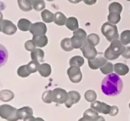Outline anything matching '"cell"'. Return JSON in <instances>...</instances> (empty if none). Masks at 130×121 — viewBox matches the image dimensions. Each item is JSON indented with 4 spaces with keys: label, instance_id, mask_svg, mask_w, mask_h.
I'll return each instance as SVG.
<instances>
[{
    "label": "cell",
    "instance_id": "obj_1",
    "mask_svg": "<svg viewBox=\"0 0 130 121\" xmlns=\"http://www.w3.org/2000/svg\"><path fill=\"white\" fill-rule=\"evenodd\" d=\"M122 88V80L115 73L108 75L102 82V92L107 96H117L121 93Z\"/></svg>",
    "mask_w": 130,
    "mask_h": 121
},
{
    "label": "cell",
    "instance_id": "obj_2",
    "mask_svg": "<svg viewBox=\"0 0 130 121\" xmlns=\"http://www.w3.org/2000/svg\"><path fill=\"white\" fill-rule=\"evenodd\" d=\"M101 31L102 34L110 42H112L115 40L119 38L118 29L116 25H114L109 22L105 23L102 26Z\"/></svg>",
    "mask_w": 130,
    "mask_h": 121
},
{
    "label": "cell",
    "instance_id": "obj_3",
    "mask_svg": "<svg viewBox=\"0 0 130 121\" xmlns=\"http://www.w3.org/2000/svg\"><path fill=\"white\" fill-rule=\"evenodd\" d=\"M0 116L8 121H17L20 120L18 109L10 105L3 104L0 106Z\"/></svg>",
    "mask_w": 130,
    "mask_h": 121
},
{
    "label": "cell",
    "instance_id": "obj_4",
    "mask_svg": "<svg viewBox=\"0 0 130 121\" xmlns=\"http://www.w3.org/2000/svg\"><path fill=\"white\" fill-rule=\"evenodd\" d=\"M71 41L74 49H80L87 41V33L83 29H78L74 31L73 36L71 38Z\"/></svg>",
    "mask_w": 130,
    "mask_h": 121
},
{
    "label": "cell",
    "instance_id": "obj_5",
    "mask_svg": "<svg viewBox=\"0 0 130 121\" xmlns=\"http://www.w3.org/2000/svg\"><path fill=\"white\" fill-rule=\"evenodd\" d=\"M53 102L57 104H64L68 99V93L62 88H56L52 91Z\"/></svg>",
    "mask_w": 130,
    "mask_h": 121
},
{
    "label": "cell",
    "instance_id": "obj_6",
    "mask_svg": "<svg viewBox=\"0 0 130 121\" xmlns=\"http://www.w3.org/2000/svg\"><path fill=\"white\" fill-rule=\"evenodd\" d=\"M80 49L83 53L84 57L88 60L94 59L98 55V52L95 48V46L90 44L87 41L82 45Z\"/></svg>",
    "mask_w": 130,
    "mask_h": 121
},
{
    "label": "cell",
    "instance_id": "obj_7",
    "mask_svg": "<svg viewBox=\"0 0 130 121\" xmlns=\"http://www.w3.org/2000/svg\"><path fill=\"white\" fill-rule=\"evenodd\" d=\"M67 75L72 83H79L82 80V73L79 67L70 66L67 71Z\"/></svg>",
    "mask_w": 130,
    "mask_h": 121
},
{
    "label": "cell",
    "instance_id": "obj_8",
    "mask_svg": "<svg viewBox=\"0 0 130 121\" xmlns=\"http://www.w3.org/2000/svg\"><path fill=\"white\" fill-rule=\"evenodd\" d=\"M17 31L16 25L9 20L3 19L1 21V32L7 35H12Z\"/></svg>",
    "mask_w": 130,
    "mask_h": 121
},
{
    "label": "cell",
    "instance_id": "obj_9",
    "mask_svg": "<svg viewBox=\"0 0 130 121\" xmlns=\"http://www.w3.org/2000/svg\"><path fill=\"white\" fill-rule=\"evenodd\" d=\"M29 32L33 36L45 35L47 32V27L42 22L35 23L31 25Z\"/></svg>",
    "mask_w": 130,
    "mask_h": 121
},
{
    "label": "cell",
    "instance_id": "obj_10",
    "mask_svg": "<svg viewBox=\"0 0 130 121\" xmlns=\"http://www.w3.org/2000/svg\"><path fill=\"white\" fill-rule=\"evenodd\" d=\"M90 107L93 109L96 110L97 112L105 114V115L109 114L111 109V106H110L109 105L107 104L104 103V102L96 101L92 102L91 104H90Z\"/></svg>",
    "mask_w": 130,
    "mask_h": 121
},
{
    "label": "cell",
    "instance_id": "obj_11",
    "mask_svg": "<svg viewBox=\"0 0 130 121\" xmlns=\"http://www.w3.org/2000/svg\"><path fill=\"white\" fill-rule=\"evenodd\" d=\"M110 50L112 53L115 55H118L120 56V55L124 53V52L126 50V47L122 43L120 40H115L111 42L109 46Z\"/></svg>",
    "mask_w": 130,
    "mask_h": 121
},
{
    "label": "cell",
    "instance_id": "obj_12",
    "mask_svg": "<svg viewBox=\"0 0 130 121\" xmlns=\"http://www.w3.org/2000/svg\"><path fill=\"white\" fill-rule=\"evenodd\" d=\"M107 59L105 56L104 57V56H100L97 58H95L93 60H89L88 64H89V66L90 69L96 70L104 66L107 62Z\"/></svg>",
    "mask_w": 130,
    "mask_h": 121
},
{
    "label": "cell",
    "instance_id": "obj_13",
    "mask_svg": "<svg viewBox=\"0 0 130 121\" xmlns=\"http://www.w3.org/2000/svg\"><path fill=\"white\" fill-rule=\"evenodd\" d=\"M81 99V94L77 91H71L68 92V99L65 102V106L68 108H70L72 105L76 104L80 101Z\"/></svg>",
    "mask_w": 130,
    "mask_h": 121
},
{
    "label": "cell",
    "instance_id": "obj_14",
    "mask_svg": "<svg viewBox=\"0 0 130 121\" xmlns=\"http://www.w3.org/2000/svg\"><path fill=\"white\" fill-rule=\"evenodd\" d=\"M114 71L116 74L120 76H124L127 75L129 71L128 66L122 63H117L114 65Z\"/></svg>",
    "mask_w": 130,
    "mask_h": 121
},
{
    "label": "cell",
    "instance_id": "obj_15",
    "mask_svg": "<svg viewBox=\"0 0 130 121\" xmlns=\"http://www.w3.org/2000/svg\"><path fill=\"white\" fill-rule=\"evenodd\" d=\"M32 40L34 41L36 46L38 47H45L47 44V42H48L47 36L45 35L33 36Z\"/></svg>",
    "mask_w": 130,
    "mask_h": 121
},
{
    "label": "cell",
    "instance_id": "obj_16",
    "mask_svg": "<svg viewBox=\"0 0 130 121\" xmlns=\"http://www.w3.org/2000/svg\"><path fill=\"white\" fill-rule=\"evenodd\" d=\"M32 114H33V111L30 107L25 106L18 109V115L20 120L24 119L29 116H32Z\"/></svg>",
    "mask_w": 130,
    "mask_h": 121
},
{
    "label": "cell",
    "instance_id": "obj_17",
    "mask_svg": "<svg viewBox=\"0 0 130 121\" xmlns=\"http://www.w3.org/2000/svg\"><path fill=\"white\" fill-rule=\"evenodd\" d=\"M38 71L40 75L43 77H47L52 73V68L51 65L48 64H42L40 65Z\"/></svg>",
    "mask_w": 130,
    "mask_h": 121
},
{
    "label": "cell",
    "instance_id": "obj_18",
    "mask_svg": "<svg viewBox=\"0 0 130 121\" xmlns=\"http://www.w3.org/2000/svg\"><path fill=\"white\" fill-rule=\"evenodd\" d=\"M31 57L32 60H37L39 62H42L44 57V52L40 49H35L31 52Z\"/></svg>",
    "mask_w": 130,
    "mask_h": 121
},
{
    "label": "cell",
    "instance_id": "obj_19",
    "mask_svg": "<svg viewBox=\"0 0 130 121\" xmlns=\"http://www.w3.org/2000/svg\"><path fill=\"white\" fill-rule=\"evenodd\" d=\"M68 18L65 16L62 12H57L55 14V18H54V23L59 26H62L66 25Z\"/></svg>",
    "mask_w": 130,
    "mask_h": 121
},
{
    "label": "cell",
    "instance_id": "obj_20",
    "mask_svg": "<svg viewBox=\"0 0 130 121\" xmlns=\"http://www.w3.org/2000/svg\"><path fill=\"white\" fill-rule=\"evenodd\" d=\"M41 17L42 20L45 23H52L54 21V18H55V14L50 12V10L47 9H44L42 12H41Z\"/></svg>",
    "mask_w": 130,
    "mask_h": 121
},
{
    "label": "cell",
    "instance_id": "obj_21",
    "mask_svg": "<svg viewBox=\"0 0 130 121\" xmlns=\"http://www.w3.org/2000/svg\"><path fill=\"white\" fill-rule=\"evenodd\" d=\"M66 26L67 28L70 31H76L79 29V23L77 18L74 17H70L68 18L66 23Z\"/></svg>",
    "mask_w": 130,
    "mask_h": 121
},
{
    "label": "cell",
    "instance_id": "obj_22",
    "mask_svg": "<svg viewBox=\"0 0 130 121\" xmlns=\"http://www.w3.org/2000/svg\"><path fill=\"white\" fill-rule=\"evenodd\" d=\"M31 22L28 19L25 18H22L20 19L18 22V27L22 31H29L31 27Z\"/></svg>",
    "mask_w": 130,
    "mask_h": 121
},
{
    "label": "cell",
    "instance_id": "obj_23",
    "mask_svg": "<svg viewBox=\"0 0 130 121\" xmlns=\"http://www.w3.org/2000/svg\"><path fill=\"white\" fill-rule=\"evenodd\" d=\"M98 116H99L98 112H97L92 108L87 109L83 113V117L90 121H94Z\"/></svg>",
    "mask_w": 130,
    "mask_h": 121
},
{
    "label": "cell",
    "instance_id": "obj_24",
    "mask_svg": "<svg viewBox=\"0 0 130 121\" xmlns=\"http://www.w3.org/2000/svg\"><path fill=\"white\" fill-rule=\"evenodd\" d=\"M14 93L10 90H2L0 99L3 102H9L14 99Z\"/></svg>",
    "mask_w": 130,
    "mask_h": 121
},
{
    "label": "cell",
    "instance_id": "obj_25",
    "mask_svg": "<svg viewBox=\"0 0 130 121\" xmlns=\"http://www.w3.org/2000/svg\"><path fill=\"white\" fill-rule=\"evenodd\" d=\"M61 47L64 51H71L74 49L71 38H64L61 42Z\"/></svg>",
    "mask_w": 130,
    "mask_h": 121
},
{
    "label": "cell",
    "instance_id": "obj_26",
    "mask_svg": "<svg viewBox=\"0 0 130 121\" xmlns=\"http://www.w3.org/2000/svg\"><path fill=\"white\" fill-rule=\"evenodd\" d=\"M39 63L40 62L37 60H32V61L29 62V64L26 65V68L29 72H30L31 74V73H35L37 71H38V69L40 65Z\"/></svg>",
    "mask_w": 130,
    "mask_h": 121
},
{
    "label": "cell",
    "instance_id": "obj_27",
    "mask_svg": "<svg viewBox=\"0 0 130 121\" xmlns=\"http://www.w3.org/2000/svg\"><path fill=\"white\" fill-rule=\"evenodd\" d=\"M69 64L71 66H77L80 67L84 64V58L80 56H75L70 60Z\"/></svg>",
    "mask_w": 130,
    "mask_h": 121
},
{
    "label": "cell",
    "instance_id": "obj_28",
    "mask_svg": "<svg viewBox=\"0 0 130 121\" xmlns=\"http://www.w3.org/2000/svg\"><path fill=\"white\" fill-rule=\"evenodd\" d=\"M18 4L20 9L24 12H29L33 9L32 5L26 0H18Z\"/></svg>",
    "mask_w": 130,
    "mask_h": 121
},
{
    "label": "cell",
    "instance_id": "obj_29",
    "mask_svg": "<svg viewBox=\"0 0 130 121\" xmlns=\"http://www.w3.org/2000/svg\"><path fill=\"white\" fill-rule=\"evenodd\" d=\"M123 7L120 3L118 2H113L111 3L109 6V13L111 12H116V13L120 14L122 11Z\"/></svg>",
    "mask_w": 130,
    "mask_h": 121
},
{
    "label": "cell",
    "instance_id": "obj_30",
    "mask_svg": "<svg viewBox=\"0 0 130 121\" xmlns=\"http://www.w3.org/2000/svg\"><path fill=\"white\" fill-rule=\"evenodd\" d=\"M120 19H121L120 14L116 13V12H111L107 16L108 22L114 24V25L118 23L120 21Z\"/></svg>",
    "mask_w": 130,
    "mask_h": 121
},
{
    "label": "cell",
    "instance_id": "obj_31",
    "mask_svg": "<svg viewBox=\"0 0 130 121\" xmlns=\"http://www.w3.org/2000/svg\"><path fill=\"white\" fill-rule=\"evenodd\" d=\"M101 72L104 75H109L112 73L114 71V65L109 62H107L104 66L100 68Z\"/></svg>",
    "mask_w": 130,
    "mask_h": 121
},
{
    "label": "cell",
    "instance_id": "obj_32",
    "mask_svg": "<svg viewBox=\"0 0 130 121\" xmlns=\"http://www.w3.org/2000/svg\"><path fill=\"white\" fill-rule=\"evenodd\" d=\"M120 41L124 45H127L130 43V31L126 30L123 31L120 35Z\"/></svg>",
    "mask_w": 130,
    "mask_h": 121
},
{
    "label": "cell",
    "instance_id": "obj_33",
    "mask_svg": "<svg viewBox=\"0 0 130 121\" xmlns=\"http://www.w3.org/2000/svg\"><path fill=\"white\" fill-rule=\"evenodd\" d=\"M85 99L89 102H93L97 99V94L93 90H88L85 93Z\"/></svg>",
    "mask_w": 130,
    "mask_h": 121
},
{
    "label": "cell",
    "instance_id": "obj_34",
    "mask_svg": "<svg viewBox=\"0 0 130 121\" xmlns=\"http://www.w3.org/2000/svg\"><path fill=\"white\" fill-rule=\"evenodd\" d=\"M100 40V38L99 36L96 34H94V33L89 34L87 36V41L90 44L94 46H96L97 45H98Z\"/></svg>",
    "mask_w": 130,
    "mask_h": 121
},
{
    "label": "cell",
    "instance_id": "obj_35",
    "mask_svg": "<svg viewBox=\"0 0 130 121\" xmlns=\"http://www.w3.org/2000/svg\"><path fill=\"white\" fill-rule=\"evenodd\" d=\"M43 102L47 104H51L53 102V99H52V91L49 90L46 91L43 93L42 96Z\"/></svg>",
    "mask_w": 130,
    "mask_h": 121
},
{
    "label": "cell",
    "instance_id": "obj_36",
    "mask_svg": "<svg viewBox=\"0 0 130 121\" xmlns=\"http://www.w3.org/2000/svg\"><path fill=\"white\" fill-rule=\"evenodd\" d=\"M17 73H18V76H20V77H22V78L27 77L31 75V73L29 72V71L27 69L26 65H22V66L20 67L18 69Z\"/></svg>",
    "mask_w": 130,
    "mask_h": 121
},
{
    "label": "cell",
    "instance_id": "obj_37",
    "mask_svg": "<svg viewBox=\"0 0 130 121\" xmlns=\"http://www.w3.org/2000/svg\"><path fill=\"white\" fill-rule=\"evenodd\" d=\"M104 56L108 60H115L119 58V56L115 55V54L112 53V52L111 51V50H110L109 47L105 50V53H104Z\"/></svg>",
    "mask_w": 130,
    "mask_h": 121
},
{
    "label": "cell",
    "instance_id": "obj_38",
    "mask_svg": "<svg viewBox=\"0 0 130 121\" xmlns=\"http://www.w3.org/2000/svg\"><path fill=\"white\" fill-rule=\"evenodd\" d=\"M45 7H46V3H45L44 1V0H40L38 2H37L32 6V7L36 11H41V10L44 9Z\"/></svg>",
    "mask_w": 130,
    "mask_h": 121
},
{
    "label": "cell",
    "instance_id": "obj_39",
    "mask_svg": "<svg viewBox=\"0 0 130 121\" xmlns=\"http://www.w3.org/2000/svg\"><path fill=\"white\" fill-rule=\"evenodd\" d=\"M36 47L37 46L32 40H29L25 43V48L27 51H33L36 49Z\"/></svg>",
    "mask_w": 130,
    "mask_h": 121
},
{
    "label": "cell",
    "instance_id": "obj_40",
    "mask_svg": "<svg viewBox=\"0 0 130 121\" xmlns=\"http://www.w3.org/2000/svg\"><path fill=\"white\" fill-rule=\"evenodd\" d=\"M122 56L126 58V59H130V47L127 46L126 47V50L124 52V53L122 55Z\"/></svg>",
    "mask_w": 130,
    "mask_h": 121
},
{
    "label": "cell",
    "instance_id": "obj_41",
    "mask_svg": "<svg viewBox=\"0 0 130 121\" xmlns=\"http://www.w3.org/2000/svg\"><path fill=\"white\" fill-rule=\"evenodd\" d=\"M118 107H117L116 106H111V111L109 113V115L112 117H115L118 114Z\"/></svg>",
    "mask_w": 130,
    "mask_h": 121
},
{
    "label": "cell",
    "instance_id": "obj_42",
    "mask_svg": "<svg viewBox=\"0 0 130 121\" xmlns=\"http://www.w3.org/2000/svg\"><path fill=\"white\" fill-rule=\"evenodd\" d=\"M84 3L86 5H92L95 4L97 2V0H83Z\"/></svg>",
    "mask_w": 130,
    "mask_h": 121
},
{
    "label": "cell",
    "instance_id": "obj_43",
    "mask_svg": "<svg viewBox=\"0 0 130 121\" xmlns=\"http://www.w3.org/2000/svg\"><path fill=\"white\" fill-rule=\"evenodd\" d=\"M24 121H35V118L32 117V116H29V117H27L26 118H24Z\"/></svg>",
    "mask_w": 130,
    "mask_h": 121
},
{
    "label": "cell",
    "instance_id": "obj_44",
    "mask_svg": "<svg viewBox=\"0 0 130 121\" xmlns=\"http://www.w3.org/2000/svg\"><path fill=\"white\" fill-rule=\"evenodd\" d=\"M26 1L28 2L29 4H31L32 6H33L37 2H38L39 1H40V0H26Z\"/></svg>",
    "mask_w": 130,
    "mask_h": 121
},
{
    "label": "cell",
    "instance_id": "obj_45",
    "mask_svg": "<svg viewBox=\"0 0 130 121\" xmlns=\"http://www.w3.org/2000/svg\"><path fill=\"white\" fill-rule=\"evenodd\" d=\"M82 1H83V0H68V2L72 3H74V4L79 3V2H82Z\"/></svg>",
    "mask_w": 130,
    "mask_h": 121
},
{
    "label": "cell",
    "instance_id": "obj_46",
    "mask_svg": "<svg viewBox=\"0 0 130 121\" xmlns=\"http://www.w3.org/2000/svg\"><path fill=\"white\" fill-rule=\"evenodd\" d=\"M94 121H105V118L103 117H102V116H98V118H96Z\"/></svg>",
    "mask_w": 130,
    "mask_h": 121
},
{
    "label": "cell",
    "instance_id": "obj_47",
    "mask_svg": "<svg viewBox=\"0 0 130 121\" xmlns=\"http://www.w3.org/2000/svg\"><path fill=\"white\" fill-rule=\"evenodd\" d=\"M78 121H90V120L87 119V118H85V117H82V118H81L80 119H79Z\"/></svg>",
    "mask_w": 130,
    "mask_h": 121
},
{
    "label": "cell",
    "instance_id": "obj_48",
    "mask_svg": "<svg viewBox=\"0 0 130 121\" xmlns=\"http://www.w3.org/2000/svg\"><path fill=\"white\" fill-rule=\"evenodd\" d=\"M35 121H45L44 120H43L42 118H40V117H37V118H35Z\"/></svg>",
    "mask_w": 130,
    "mask_h": 121
},
{
    "label": "cell",
    "instance_id": "obj_49",
    "mask_svg": "<svg viewBox=\"0 0 130 121\" xmlns=\"http://www.w3.org/2000/svg\"><path fill=\"white\" fill-rule=\"evenodd\" d=\"M47 2H53L54 0H47Z\"/></svg>",
    "mask_w": 130,
    "mask_h": 121
},
{
    "label": "cell",
    "instance_id": "obj_50",
    "mask_svg": "<svg viewBox=\"0 0 130 121\" xmlns=\"http://www.w3.org/2000/svg\"><path fill=\"white\" fill-rule=\"evenodd\" d=\"M129 109H130V103H129Z\"/></svg>",
    "mask_w": 130,
    "mask_h": 121
},
{
    "label": "cell",
    "instance_id": "obj_51",
    "mask_svg": "<svg viewBox=\"0 0 130 121\" xmlns=\"http://www.w3.org/2000/svg\"><path fill=\"white\" fill-rule=\"evenodd\" d=\"M126 1H127V2H130V0H126Z\"/></svg>",
    "mask_w": 130,
    "mask_h": 121
}]
</instances>
